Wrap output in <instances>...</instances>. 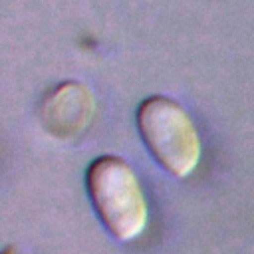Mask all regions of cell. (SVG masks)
<instances>
[{
    "label": "cell",
    "mask_w": 254,
    "mask_h": 254,
    "mask_svg": "<svg viewBox=\"0 0 254 254\" xmlns=\"http://www.w3.org/2000/svg\"><path fill=\"white\" fill-rule=\"evenodd\" d=\"M85 190L103 228L131 242L147 228L149 206L133 167L119 155H99L85 169Z\"/></svg>",
    "instance_id": "6da1fadb"
},
{
    "label": "cell",
    "mask_w": 254,
    "mask_h": 254,
    "mask_svg": "<svg viewBox=\"0 0 254 254\" xmlns=\"http://www.w3.org/2000/svg\"><path fill=\"white\" fill-rule=\"evenodd\" d=\"M139 137L155 163L175 179H187L200 161L202 143L187 109L167 95L143 99L135 111Z\"/></svg>",
    "instance_id": "7a4b0ae2"
},
{
    "label": "cell",
    "mask_w": 254,
    "mask_h": 254,
    "mask_svg": "<svg viewBox=\"0 0 254 254\" xmlns=\"http://www.w3.org/2000/svg\"><path fill=\"white\" fill-rule=\"evenodd\" d=\"M2 254H20L16 248H12V246H6L4 250H2Z\"/></svg>",
    "instance_id": "3957f363"
}]
</instances>
